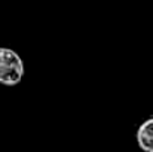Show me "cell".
I'll list each match as a JSON object with an SVG mask.
<instances>
[{"instance_id":"cell-2","label":"cell","mask_w":153,"mask_h":152,"mask_svg":"<svg viewBox=\"0 0 153 152\" xmlns=\"http://www.w3.org/2000/svg\"><path fill=\"white\" fill-rule=\"evenodd\" d=\"M137 143L144 152H153V116L146 119L137 130Z\"/></svg>"},{"instance_id":"cell-1","label":"cell","mask_w":153,"mask_h":152,"mask_svg":"<svg viewBox=\"0 0 153 152\" xmlns=\"http://www.w3.org/2000/svg\"><path fill=\"white\" fill-rule=\"evenodd\" d=\"M25 73L24 61L16 51L0 46V84L6 87L18 85Z\"/></svg>"}]
</instances>
